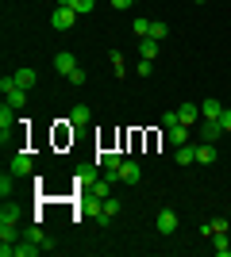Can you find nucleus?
Returning <instances> with one entry per match:
<instances>
[{
    "mask_svg": "<svg viewBox=\"0 0 231 257\" xmlns=\"http://www.w3.org/2000/svg\"><path fill=\"white\" fill-rule=\"evenodd\" d=\"M0 92H4V100H8L12 107H23V104H27V92L16 85V77H4V81H0Z\"/></svg>",
    "mask_w": 231,
    "mask_h": 257,
    "instance_id": "obj_1",
    "label": "nucleus"
},
{
    "mask_svg": "<svg viewBox=\"0 0 231 257\" xmlns=\"http://www.w3.org/2000/svg\"><path fill=\"white\" fill-rule=\"evenodd\" d=\"M73 23H77V12H73V8H62V4H58L54 16H50V27H54V31H73Z\"/></svg>",
    "mask_w": 231,
    "mask_h": 257,
    "instance_id": "obj_2",
    "label": "nucleus"
},
{
    "mask_svg": "<svg viewBox=\"0 0 231 257\" xmlns=\"http://www.w3.org/2000/svg\"><path fill=\"white\" fill-rule=\"evenodd\" d=\"M154 226H158V234H177V226H181V219H177L170 207H162V215L154 219Z\"/></svg>",
    "mask_w": 231,
    "mask_h": 257,
    "instance_id": "obj_3",
    "label": "nucleus"
},
{
    "mask_svg": "<svg viewBox=\"0 0 231 257\" xmlns=\"http://www.w3.org/2000/svg\"><path fill=\"white\" fill-rule=\"evenodd\" d=\"M31 169H35V161H31V154H16V158H12V173H16V177H31Z\"/></svg>",
    "mask_w": 231,
    "mask_h": 257,
    "instance_id": "obj_4",
    "label": "nucleus"
},
{
    "mask_svg": "<svg viewBox=\"0 0 231 257\" xmlns=\"http://www.w3.org/2000/svg\"><path fill=\"white\" fill-rule=\"evenodd\" d=\"M12 77H16V85H20L23 92H31V88L39 85V73H35V69H27V65H23V69H16Z\"/></svg>",
    "mask_w": 231,
    "mask_h": 257,
    "instance_id": "obj_5",
    "label": "nucleus"
},
{
    "mask_svg": "<svg viewBox=\"0 0 231 257\" xmlns=\"http://www.w3.org/2000/svg\"><path fill=\"white\" fill-rule=\"evenodd\" d=\"M177 119H181L185 127H193V123H197V119H200V104H193V100H185V104L177 107Z\"/></svg>",
    "mask_w": 231,
    "mask_h": 257,
    "instance_id": "obj_6",
    "label": "nucleus"
},
{
    "mask_svg": "<svg viewBox=\"0 0 231 257\" xmlns=\"http://www.w3.org/2000/svg\"><path fill=\"white\" fill-rule=\"evenodd\" d=\"M54 69H58V73H62V77H69V73H73V69H77V58H73V54H69V50L54 54Z\"/></svg>",
    "mask_w": 231,
    "mask_h": 257,
    "instance_id": "obj_7",
    "label": "nucleus"
},
{
    "mask_svg": "<svg viewBox=\"0 0 231 257\" xmlns=\"http://www.w3.org/2000/svg\"><path fill=\"white\" fill-rule=\"evenodd\" d=\"M120 181L123 184H139V181H143V169H139L135 161H123V165H120Z\"/></svg>",
    "mask_w": 231,
    "mask_h": 257,
    "instance_id": "obj_8",
    "label": "nucleus"
},
{
    "mask_svg": "<svg viewBox=\"0 0 231 257\" xmlns=\"http://www.w3.org/2000/svg\"><path fill=\"white\" fill-rule=\"evenodd\" d=\"M166 139H170V146L177 150V146H185V142H189V127H185V123H177V127H166Z\"/></svg>",
    "mask_w": 231,
    "mask_h": 257,
    "instance_id": "obj_9",
    "label": "nucleus"
},
{
    "mask_svg": "<svg viewBox=\"0 0 231 257\" xmlns=\"http://www.w3.org/2000/svg\"><path fill=\"white\" fill-rule=\"evenodd\" d=\"M220 135H223V123H220V119H204V127H200V139H204V142H216Z\"/></svg>",
    "mask_w": 231,
    "mask_h": 257,
    "instance_id": "obj_10",
    "label": "nucleus"
},
{
    "mask_svg": "<svg viewBox=\"0 0 231 257\" xmlns=\"http://www.w3.org/2000/svg\"><path fill=\"white\" fill-rule=\"evenodd\" d=\"M89 119H93V111H89L85 104H73V107H69V123H73V127H85Z\"/></svg>",
    "mask_w": 231,
    "mask_h": 257,
    "instance_id": "obj_11",
    "label": "nucleus"
},
{
    "mask_svg": "<svg viewBox=\"0 0 231 257\" xmlns=\"http://www.w3.org/2000/svg\"><path fill=\"white\" fill-rule=\"evenodd\" d=\"M212 253H216V257H231V242H227V230H223V234H212Z\"/></svg>",
    "mask_w": 231,
    "mask_h": 257,
    "instance_id": "obj_12",
    "label": "nucleus"
},
{
    "mask_svg": "<svg viewBox=\"0 0 231 257\" xmlns=\"http://www.w3.org/2000/svg\"><path fill=\"white\" fill-rule=\"evenodd\" d=\"M220 111H223V107H220V100H216V96L200 100V115H204V119H220Z\"/></svg>",
    "mask_w": 231,
    "mask_h": 257,
    "instance_id": "obj_13",
    "label": "nucleus"
},
{
    "mask_svg": "<svg viewBox=\"0 0 231 257\" xmlns=\"http://www.w3.org/2000/svg\"><path fill=\"white\" fill-rule=\"evenodd\" d=\"M174 161H177V165H193V161H197V146H189V142H185V146H177Z\"/></svg>",
    "mask_w": 231,
    "mask_h": 257,
    "instance_id": "obj_14",
    "label": "nucleus"
},
{
    "mask_svg": "<svg viewBox=\"0 0 231 257\" xmlns=\"http://www.w3.org/2000/svg\"><path fill=\"white\" fill-rule=\"evenodd\" d=\"M27 238H31L35 246H43V249H54V246H50V234H46L43 226H31V230H27Z\"/></svg>",
    "mask_w": 231,
    "mask_h": 257,
    "instance_id": "obj_15",
    "label": "nucleus"
},
{
    "mask_svg": "<svg viewBox=\"0 0 231 257\" xmlns=\"http://www.w3.org/2000/svg\"><path fill=\"white\" fill-rule=\"evenodd\" d=\"M197 161L200 165H212V161H216V146H212V142H200L197 146Z\"/></svg>",
    "mask_w": 231,
    "mask_h": 257,
    "instance_id": "obj_16",
    "label": "nucleus"
},
{
    "mask_svg": "<svg viewBox=\"0 0 231 257\" xmlns=\"http://www.w3.org/2000/svg\"><path fill=\"white\" fill-rule=\"evenodd\" d=\"M158 46H162L158 39H139V54H143V58H150V62L158 58Z\"/></svg>",
    "mask_w": 231,
    "mask_h": 257,
    "instance_id": "obj_17",
    "label": "nucleus"
},
{
    "mask_svg": "<svg viewBox=\"0 0 231 257\" xmlns=\"http://www.w3.org/2000/svg\"><path fill=\"white\" fill-rule=\"evenodd\" d=\"M16 127V115H12V104L4 100V107H0V131H12Z\"/></svg>",
    "mask_w": 231,
    "mask_h": 257,
    "instance_id": "obj_18",
    "label": "nucleus"
},
{
    "mask_svg": "<svg viewBox=\"0 0 231 257\" xmlns=\"http://www.w3.org/2000/svg\"><path fill=\"white\" fill-rule=\"evenodd\" d=\"M100 165H104V169H120L123 158H120L116 150H104V154H100Z\"/></svg>",
    "mask_w": 231,
    "mask_h": 257,
    "instance_id": "obj_19",
    "label": "nucleus"
},
{
    "mask_svg": "<svg viewBox=\"0 0 231 257\" xmlns=\"http://www.w3.org/2000/svg\"><path fill=\"white\" fill-rule=\"evenodd\" d=\"M12 188H16V173H4V177H0V196H4V200H8V196H12Z\"/></svg>",
    "mask_w": 231,
    "mask_h": 257,
    "instance_id": "obj_20",
    "label": "nucleus"
},
{
    "mask_svg": "<svg viewBox=\"0 0 231 257\" xmlns=\"http://www.w3.org/2000/svg\"><path fill=\"white\" fill-rule=\"evenodd\" d=\"M108 62H112V69H116V77H127V65H123V54L120 50H112Z\"/></svg>",
    "mask_w": 231,
    "mask_h": 257,
    "instance_id": "obj_21",
    "label": "nucleus"
},
{
    "mask_svg": "<svg viewBox=\"0 0 231 257\" xmlns=\"http://www.w3.org/2000/svg\"><path fill=\"white\" fill-rule=\"evenodd\" d=\"M166 35H170V27H166L162 20H150V35H146V39H158V43H162Z\"/></svg>",
    "mask_w": 231,
    "mask_h": 257,
    "instance_id": "obj_22",
    "label": "nucleus"
},
{
    "mask_svg": "<svg viewBox=\"0 0 231 257\" xmlns=\"http://www.w3.org/2000/svg\"><path fill=\"white\" fill-rule=\"evenodd\" d=\"M39 249H43V246H35L31 238H27V246H16V257H35Z\"/></svg>",
    "mask_w": 231,
    "mask_h": 257,
    "instance_id": "obj_23",
    "label": "nucleus"
},
{
    "mask_svg": "<svg viewBox=\"0 0 231 257\" xmlns=\"http://www.w3.org/2000/svg\"><path fill=\"white\" fill-rule=\"evenodd\" d=\"M93 8H97V0H73V12H77V16H89Z\"/></svg>",
    "mask_w": 231,
    "mask_h": 257,
    "instance_id": "obj_24",
    "label": "nucleus"
},
{
    "mask_svg": "<svg viewBox=\"0 0 231 257\" xmlns=\"http://www.w3.org/2000/svg\"><path fill=\"white\" fill-rule=\"evenodd\" d=\"M131 31L139 35V39H146V35H150V20H135V23H131Z\"/></svg>",
    "mask_w": 231,
    "mask_h": 257,
    "instance_id": "obj_25",
    "label": "nucleus"
},
{
    "mask_svg": "<svg viewBox=\"0 0 231 257\" xmlns=\"http://www.w3.org/2000/svg\"><path fill=\"white\" fill-rule=\"evenodd\" d=\"M85 81H89V73H85V69H81V65H77L73 73H69V85H77V88H81V85H85Z\"/></svg>",
    "mask_w": 231,
    "mask_h": 257,
    "instance_id": "obj_26",
    "label": "nucleus"
},
{
    "mask_svg": "<svg viewBox=\"0 0 231 257\" xmlns=\"http://www.w3.org/2000/svg\"><path fill=\"white\" fill-rule=\"evenodd\" d=\"M208 226H212V234H223V230H227V219H212Z\"/></svg>",
    "mask_w": 231,
    "mask_h": 257,
    "instance_id": "obj_27",
    "label": "nucleus"
},
{
    "mask_svg": "<svg viewBox=\"0 0 231 257\" xmlns=\"http://www.w3.org/2000/svg\"><path fill=\"white\" fill-rule=\"evenodd\" d=\"M177 123H181V119H177V111H166V115H162V127H177Z\"/></svg>",
    "mask_w": 231,
    "mask_h": 257,
    "instance_id": "obj_28",
    "label": "nucleus"
},
{
    "mask_svg": "<svg viewBox=\"0 0 231 257\" xmlns=\"http://www.w3.org/2000/svg\"><path fill=\"white\" fill-rule=\"evenodd\" d=\"M150 69H154L150 58H143V62H139V77H150Z\"/></svg>",
    "mask_w": 231,
    "mask_h": 257,
    "instance_id": "obj_29",
    "label": "nucleus"
},
{
    "mask_svg": "<svg viewBox=\"0 0 231 257\" xmlns=\"http://www.w3.org/2000/svg\"><path fill=\"white\" fill-rule=\"evenodd\" d=\"M220 123H223V131H231V107H223V111H220Z\"/></svg>",
    "mask_w": 231,
    "mask_h": 257,
    "instance_id": "obj_30",
    "label": "nucleus"
},
{
    "mask_svg": "<svg viewBox=\"0 0 231 257\" xmlns=\"http://www.w3.org/2000/svg\"><path fill=\"white\" fill-rule=\"evenodd\" d=\"M131 4H135V0H112V8H120V12H123V8H131Z\"/></svg>",
    "mask_w": 231,
    "mask_h": 257,
    "instance_id": "obj_31",
    "label": "nucleus"
},
{
    "mask_svg": "<svg viewBox=\"0 0 231 257\" xmlns=\"http://www.w3.org/2000/svg\"><path fill=\"white\" fill-rule=\"evenodd\" d=\"M58 4H62V8H73V0H58Z\"/></svg>",
    "mask_w": 231,
    "mask_h": 257,
    "instance_id": "obj_32",
    "label": "nucleus"
},
{
    "mask_svg": "<svg viewBox=\"0 0 231 257\" xmlns=\"http://www.w3.org/2000/svg\"><path fill=\"white\" fill-rule=\"evenodd\" d=\"M197 4H204V0H197Z\"/></svg>",
    "mask_w": 231,
    "mask_h": 257,
    "instance_id": "obj_33",
    "label": "nucleus"
}]
</instances>
